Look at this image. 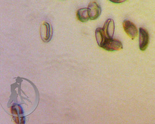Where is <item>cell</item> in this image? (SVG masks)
<instances>
[{"instance_id":"5b68a950","label":"cell","mask_w":155,"mask_h":124,"mask_svg":"<svg viewBox=\"0 0 155 124\" xmlns=\"http://www.w3.org/2000/svg\"><path fill=\"white\" fill-rule=\"evenodd\" d=\"M90 20H97L101 14V8L95 2H91L88 6Z\"/></svg>"},{"instance_id":"3957f363","label":"cell","mask_w":155,"mask_h":124,"mask_svg":"<svg viewBox=\"0 0 155 124\" xmlns=\"http://www.w3.org/2000/svg\"><path fill=\"white\" fill-rule=\"evenodd\" d=\"M139 46L141 51H145L149 43V34L146 30L142 27L139 29Z\"/></svg>"},{"instance_id":"7a4b0ae2","label":"cell","mask_w":155,"mask_h":124,"mask_svg":"<svg viewBox=\"0 0 155 124\" xmlns=\"http://www.w3.org/2000/svg\"><path fill=\"white\" fill-rule=\"evenodd\" d=\"M52 34V27L48 22H43L40 27V35L42 40L45 43H48L51 40Z\"/></svg>"},{"instance_id":"ba28073f","label":"cell","mask_w":155,"mask_h":124,"mask_svg":"<svg viewBox=\"0 0 155 124\" xmlns=\"http://www.w3.org/2000/svg\"><path fill=\"white\" fill-rule=\"evenodd\" d=\"M95 38H96L97 45H99V46L101 47L102 45L104 43V40L107 38L102 28L98 27L96 29V31H95Z\"/></svg>"},{"instance_id":"277c9868","label":"cell","mask_w":155,"mask_h":124,"mask_svg":"<svg viewBox=\"0 0 155 124\" xmlns=\"http://www.w3.org/2000/svg\"><path fill=\"white\" fill-rule=\"evenodd\" d=\"M123 27L124 31L132 39H134L138 34V30L135 25L128 20H125L123 22Z\"/></svg>"},{"instance_id":"6da1fadb","label":"cell","mask_w":155,"mask_h":124,"mask_svg":"<svg viewBox=\"0 0 155 124\" xmlns=\"http://www.w3.org/2000/svg\"><path fill=\"white\" fill-rule=\"evenodd\" d=\"M101 47L108 51H117L123 49V45L119 40L107 38Z\"/></svg>"},{"instance_id":"9c48e42d","label":"cell","mask_w":155,"mask_h":124,"mask_svg":"<svg viewBox=\"0 0 155 124\" xmlns=\"http://www.w3.org/2000/svg\"><path fill=\"white\" fill-rule=\"evenodd\" d=\"M111 2L114 3H122L126 2L127 0H109Z\"/></svg>"},{"instance_id":"8992f818","label":"cell","mask_w":155,"mask_h":124,"mask_svg":"<svg viewBox=\"0 0 155 124\" xmlns=\"http://www.w3.org/2000/svg\"><path fill=\"white\" fill-rule=\"evenodd\" d=\"M102 29L107 38H113L115 31V24L113 20L109 18L107 20Z\"/></svg>"},{"instance_id":"52a82bcc","label":"cell","mask_w":155,"mask_h":124,"mask_svg":"<svg viewBox=\"0 0 155 124\" xmlns=\"http://www.w3.org/2000/svg\"><path fill=\"white\" fill-rule=\"evenodd\" d=\"M77 17L79 21L81 22H86L90 20V16L88 14V8H81L78 10Z\"/></svg>"}]
</instances>
